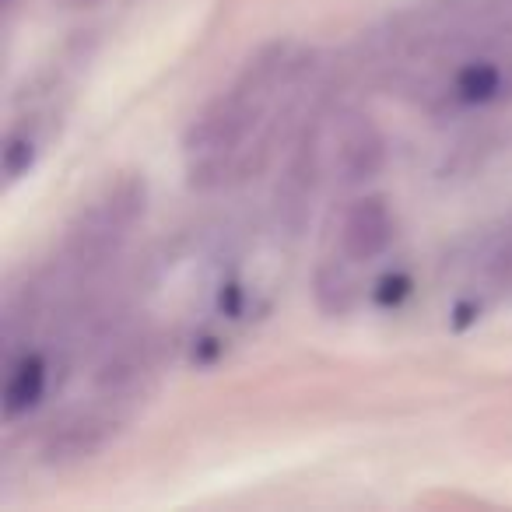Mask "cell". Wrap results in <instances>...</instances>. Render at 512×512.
<instances>
[{
    "label": "cell",
    "instance_id": "6da1fadb",
    "mask_svg": "<svg viewBox=\"0 0 512 512\" xmlns=\"http://www.w3.org/2000/svg\"><path fill=\"white\" fill-rule=\"evenodd\" d=\"M141 211H144V183L141 179H127V183L116 186L102 204H95L81 218V225L71 232V256L78 264L106 260L120 246V239L127 235V228L134 225Z\"/></svg>",
    "mask_w": 512,
    "mask_h": 512
},
{
    "label": "cell",
    "instance_id": "7a4b0ae2",
    "mask_svg": "<svg viewBox=\"0 0 512 512\" xmlns=\"http://www.w3.org/2000/svg\"><path fill=\"white\" fill-rule=\"evenodd\" d=\"M260 106L253 95L232 88V95L218 99L186 134V151L200 158H225L232 148H239L242 137L253 130Z\"/></svg>",
    "mask_w": 512,
    "mask_h": 512
},
{
    "label": "cell",
    "instance_id": "3957f363",
    "mask_svg": "<svg viewBox=\"0 0 512 512\" xmlns=\"http://www.w3.org/2000/svg\"><path fill=\"white\" fill-rule=\"evenodd\" d=\"M393 242V214L383 197H362L348 207L341 225V249L348 260H376Z\"/></svg>",
    "mask_w": 512,
    "mask_h": 512
},
{
    "label": "cell",
    "instance_id": "277c9868",
    "mask_svg": "<svg viewBox=\"0 0 512 512\" xmlns=\"http://www.w3.org/2000/svg\"><path fill=\"white\" fill-rule=\"evenodd\" d=\"M113 435V425L99 414H81V418L67 421L60 432L50 435V442L43 446V463L50 467H71V463L92 460L95 453H102Z\"/></svg>",
    "mask_w": 512,
    "mask_h": 512
},
{
    "label": "cell",
    "instance_id": "5b68a950",
    "mask_svg": "<svg viewBox=\"0 0 512 512\" xmlns=\"http://www.w3.org/2000/svg\"><path fill=\"white\" fill-rule=\"evenodd\" d=\"M386 162V144L383 137L372 130V123L358 120L351 127H344L341 134V176L344 183H365L372 179Z\"/></svg>",
    "mask_w": 512,
    "mask_h": 512
},
{
    "label": "cell",
    "instance_id": "8992f818",
    "mask_svg": "<svg viewBox=\"0 0 512 512\" xmlns=\"http://www.w3.org/2000/svg\"><path fill=\"white\" fill-rule=\"evenodd\" d=\"M453 92L460 102L484 106V102H502L512 95V67L495 60H470L453 78Z\"/></svg>",
    "mask_w": 512,
    "mask_h": 512
},
{
    "label": "cell",
    "instance_id": "52a82bcc",
    "mask_svg": "<svg viewBox=\"0 0 512 512\" xmlns=\"http://www.w3.org/2000/svg\"><path fill=\"white\" fill-rule=\"evenodd\" d=\"M43 390H46V362L36 355L22 358L15 365V372H11L8 386H4V414L18 418V414L32 411L39 404V397H43Z\"/></svg>",
    "mask_w": 512,
    "mask_h": 512
},
{
    "label": "cell",
    "instance_id": "ba28073f",
    "mask_svg": "<svg viewBox=\"0 0 512 512\" xmlns=\"http://www.w3.org/2000/svg\"><path fill=\"white\" fill-rule=\"evenodd\" d=\"M144 372V358H137L134 351H123V355L109 358L99 372V390H109V393H120L127 386H134Z\"/></svg>",
    "mask_w": 512,
    "mask_h": 512
},
{
    "label": "cell",
    "instance_id": "9c48e42d",
    "mask_svg": "<svg viewBox=\"0 0 512 512\" xmlns=\"http://www.w3.org/2000/svg\"><path fill=\"white\" fill-rule=\"evenodd\" d=\"M32 162H36V144L22 134L8 137V148H4V172H8V179L25 176L32 169Z\"/></svg>",
    "mask_w": 512,
    "mask_h": 512
},
{
    "label": "cell",
    "instance_id": "30bf717a",
    "mask_svg": "<svg viewBox=\"0 0 512 512\" xmlns=\"http://www.w3.org/2000/svg\"><path fill=\"white\" fill-rule=\"evenodd\" d=\"M411 292V281L407 278H400V274H393V278H386L383 285H379V292H376V299L383 302V306H397L400 299H404V295Z\"/></svg>",
    "mask_w": 512,
    "mask_h": 512
},
{
    "label": "cell",
    "instance_id": "8fae6325",
    "mask_svg": "<svg viewBox=\"0 0 512 512\" xmlns=\"http://www.w3.org/2000/svg\"><path fill=\"white\" fill-rule=\"evenodd\" d=\"M67 4H71V8H95L99 0H67Z\"/></svg>",
    "mask_w": 512,
    "mask_h": 512
}]
</instances>
